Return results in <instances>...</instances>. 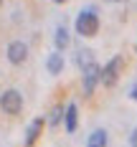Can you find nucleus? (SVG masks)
Returning a JSON list of instances; mask_svg holds the SVG:
<instances>
[{"label":"nucleus","instance_id":"obj_1","mask_svg":"<svg viewBox=\"0 0 137 147\" xmlns=\"http://www.w3.org/2000/svg\"><path fill=\"white\" fill-rule=\"evenodd\" d=\"M97 30H99L97 8H84L81 13L76 15V33L79 36H97Z\"/></svg>","mask_w":137,"mask_h":147},{"label":"nucleus","instance_id":"obj_2","mask_svg":"<svg viewBox=\"0 0 137 147\" xmlns=\"http://www.w3.org/2000/svg\"><path fill=\"white\" fill-rule=\"evenodd\" d=\"M0 107H3L5 114H18V112L23 109V94H20L18 89L3 91V94H0Z\"/></svg>","mask_w":137,"mask_h":147},{"label":"nucleus","instance_id":"obj_3","mask_svg":"<svg viewBox=\"0 0 137 147\" xmlns=\"http://www.w3.org/2000/svg\"><path fill=\"white\" fill-rule=\"evenodd\" d=\"M119 69H122V56H114V59L102 69V84H104V86H114L117 79H119Z\"/></svg>","mask_w":137,"mask_h":147},{"label":"nucleus","instance_id":"obj_4","mask_svg":"<svg viewBox=\"0 0 137 147\" xmlns=\"http://www.w3.org/2000/svg\"><path fill=\"white\" fill-rule=\"evenodd\" d=\"M81 71H84V94L89 96V94H94L97 81H102V69H99L97 63H89V66L81 69Z\"/></svg>","mask_w":137,"mask_h":147},{"label":"nucleus","instance_id":"obj_5","mask_svg":"<svg viewBox=\"0 0 137 147\" xmlns=\"http://www.w3.org/2000/svg\"><path fill=\"white\" fill-rule=\"evenodd\" d=\"M26 59H28V46L23 43V41L8 43V61L10 63H23Z\"/></svg>","mask_w":137,"mask_h":147},{"label":"nucleus","instance_id":"obj_6","mask_svg":"<svg viewBox=\"0 0 137 147\" xmlns=\"http://www.w3.org/2000/svg\"><path fill=\"white\" fill-rule=\"evenodd\" d=\"M41 132H43V117L33 119L28 124V129H26V147H33L36 145V140L41 137Z\"/></svg>","mask_w":137,"mask_h":147},{"label":"nucleus","instance_id":"obj_7","mask_svg":"<svg viewBox=\"0 0 137 147\" xmlns=\"http://www.w3.org/2000/svg\"><path fill=\"white\" fill-rule=\"evenodd\" d=\"M76 124H79V109H76V104H69L66 107V114H63V127H66L69 134H74Z\"/></svg>","mask_w":137,"mask_h":147},{"label":"nucleus","instance_id":"obj_8","mask_svg":"<svg viewBox=\"0 0 137 147\" xmlns=\"http://www.w3.org/2000/svg\"><path fill=\"white\" fill-rule=\"evenodd\" d=\"M107 142H109L107 129H94L89 134V140H86V147H107Z\"/></svg>","mask_w":137,"mask_h":147},{"label":"nucleus","instance_id":"obj_9","mask_svg":"<svg viewBox=\"0 0 137 147\" xmlns=\"http://www.w3.org/2000/svg\"><path fill=\"white\" fill-rule=\"evenodd\" d=\"M46 69H48V74H61V69H63V53L61 51H56V53H51L48 56V61H46Z\"/></svg>","mask_w":137,"mask_h":147},{"label":"nucleus","instance_id":"obj_10","mask_svg":"<svg viewBox=\"0 0 137 147\" xmlns=\"http://www.w3.org/2000/svg\"><path fill=\"white\" fill-rule=\"evenodd\" d=\"M56 51H66V46H69V41H71V36H69V28L66 26H59L56 28Z\"/></svg>","mask_w":137,"mask_h":147},{"label":"nucleus","instance_id":"obj_11","mask_svg":"<svg viewBox=\"0 0 137 147\" xmlns=\"http://www.w3.org/2000/svg\"><path fill=\"white\" fill-rule=\"evenodd\" d=\"M76 61H79V66H81V69H86L89 63H94V53H91L89 48H81V51H79V56H76Z\"/></svg>","mask_w":137,"mask_h":147},{"label":"nucleus","instance_id":"obj_12","mask_svg":"<svg viewBox=\"0 0 137 147\" xmlns=\"http://www.w3.org/2000/svg\"><path fill=\"white\" fill-rule=\"evenodd\" d=\"M63 114H66V109H63L61 104H59V107H53V109H51V114H48V124H51V127H56Z\"/></svg>","mask_w":137,"mask_h":147},{"label":"nucleus","instance_id":"obj_13","mask_svg":"<svg viewBox=\"0 0 137 147\" xmlns=\"http://www.w3.org/2000/svg\"><path fill=\"white\" fill-rule=\"evenodd\" d=\"M130 145H132V147H137V129H135L132 134H130Z\"/></svg>","mask_w":137,"mask_h":147},{"label":"nucleus","instance_id":"obj_14","mask_svg":"<svg viewBox=\"0 0 137 147\" xmlns=\"http://www.w3.org/2000/svg\"><path fill=\"white\" fill-rule=\"evenodd\" d=\"M130 96H132V99H135V102H137V84H135V86H132V91H130Z\"/></svg>","mask_w":137,"mask_h":147},{"label":"nucleus","instance_id":"obj_15","mask_svg":"<svg viewBox=\"0 0 137 147\" xmlns=\"http://www.w3.org/2000/svg\"><path fill=\"white\" fill-rule=\"evenodd\" d=\"M53 3H66V0H53Z\"/></svg>","mask_w":137,"mask_h":147},{"label":"nucleus","instance_id":"obj_16","mask_svg":"<svg viewBox=\"0 0 137 147\" xmlns=\"http://www.w3.org/2000/svg\"><path fill=\"white\" fill-rule=\"evenodd\" d=\"M109 3H119V0H109Z\"/></svg>","mask_w":137,"mask_h":147},{"label":"nucleus","instance_id":"obj_17","mask_svg":"<svg viewBox=\"0 0 137 147\" xmlns=\"http://www.w3.org/2000/svg\"><path fill=\"white\" fill-rule=\"evenodd\" d=\"M0 3H3V0H0Z\"/></svg>","mask_w":137,"mask_h":147}]
</instances>
